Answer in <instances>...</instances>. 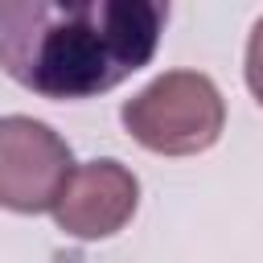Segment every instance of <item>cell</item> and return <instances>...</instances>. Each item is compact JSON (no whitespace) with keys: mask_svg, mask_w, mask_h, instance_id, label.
Here are the masks:
<instances>
[{"mask_svg":"<svg viewBox=\"0 0 263 263\" xmlns=\"http://www.w3.org/2000/svg\"><path fill=\"white\" fill-rule=\"evenodd\" d=\"M164 21L156 0H0V70L41 99H95L152 62Z\"/></svg>","mask_w":263,"mask_h":263,"instance_id":"cell-1","label":"cell"},{"mask_svg":"<svg viewBox=\"0 0 263 263\" xmlns=\"http://www.w3.org/2000/svg\"><path fill=\"white\" fill-rule=\"evenodd\" d=\"M127 136L160 156H197L226 127V99L201 70H168L119 107Z\"/></svg>","mask_w":263,"mask_h":263,"instance_id":"cell-2","label":"cell"},{"mask_svg":"<svg viewBox=\"0 0 263 263\" xmlns=\"http://www.w3.org/2000/svg\"><path fill=\"white\" fill-rule=\"evenodd\" d=\"M70 144L33 115L0 119V205L12 214H53L74 177Z\"/></svg>","mask_w":263,"mask_h":263,"instance_id":"cell-3","label":"cell"},{"mask_svg":"<svg viewBox=\"0 0 263 263\" xmlns=\"http://www.w3.org/2000/svg\"><path fill=\"white\" fill-rule=\"evenodd\" d=\"M140 205V181L127 164L103 156V160H86L74 168V177L66 181L58 205H53V222L58 230H66L70 238H111L119 234L132 214Z\"/></svg>","mask_w":263,"mask_h":263,"instance_id":"cell-4","label":"cell"},{"mask_svg":"<svg viewBox=\"0 0 263 263\" xmlns=\"http://www.w3.org/2000/svg\"><path fill=\"white\" fill-rule=\"evenodd\" d=\"M247 86H251V95L263 107V16L255 21L251 41H247Z\"/></svg>","mask_w":263,"mask_h":263,"instance_id":"cell-5","label":"cell"}]
</instances>
